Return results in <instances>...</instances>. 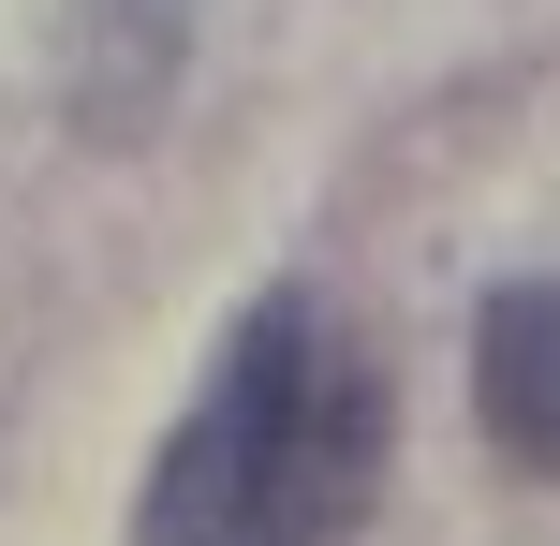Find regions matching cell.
<instances>
[{
    "label": "cell",
    "mask_w": 560,
    "mask_h": 546,
    "mask_svg": "<svg viewBox=\"0 0 560 546\" xmlns=\"http://www.w3.org/2000/svg\"><path fill=\"white\" fill-rule=\"evenodd\" d=\"M369 502V370L310 295H266L207 370L177 458L148 473V532H339Z\"/></svg>",
    "instance_id": "1"
},
{
    "label": "cell",
    "mask_w": 560,
    "mask_h": 546,
    "mask_svg": "<svg viewBox=\"0 0 560 546\" xmlns=\"http://www.w3.org/2000/svg\"><path fill=\"white\" fill-rule=\"evenodd\" d=\"M192 59V0H59V74L89 133H148Z\"/></svg>",
    "instance_id": "2"
},
{
    "label": "cell",
    "mask_w": 560,
    "mask_h": 546,
    "mask_svg": "<svg viewBox=\"0 0 560 546\" xmlns=\"http://www.w3.org/2000/svg\"><path fill=\"white\" fill-rule=\"evenodd\" d=\"M472 414H487L502 458L560 473V281L487 295V325H472Z\"/></svg>",
    "instance_id": "3"
}]
</instances>
